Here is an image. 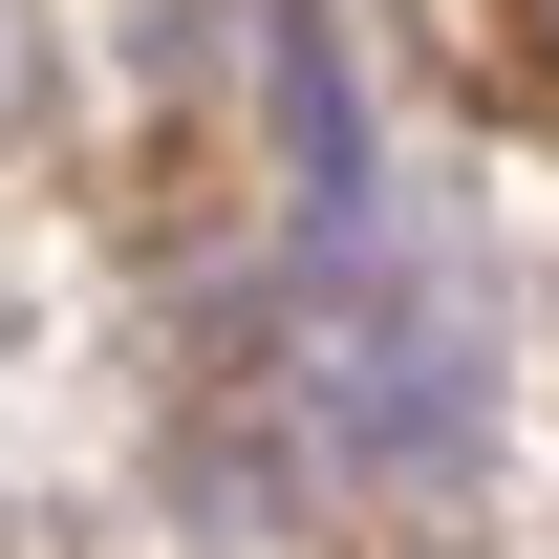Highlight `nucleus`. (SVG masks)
I'll return each instance as SVG.
<instances>
[{
	"label": "nucleus",
	"instance_id": "1",
	"mask_svg": "<svg viewBox=\"0 0 559 559\" xmlns=\"http://www.w3.org/2000/svg\"><path fill=\"white\" fill-rule=\"evenodd\" d=\"M323 388H345V430L388 452V474L474 452V323H452L430 280H345V323H323Z\"/></svg>",
	"mask_w": 559,
	"mask_h": 559
}]
</instances>
